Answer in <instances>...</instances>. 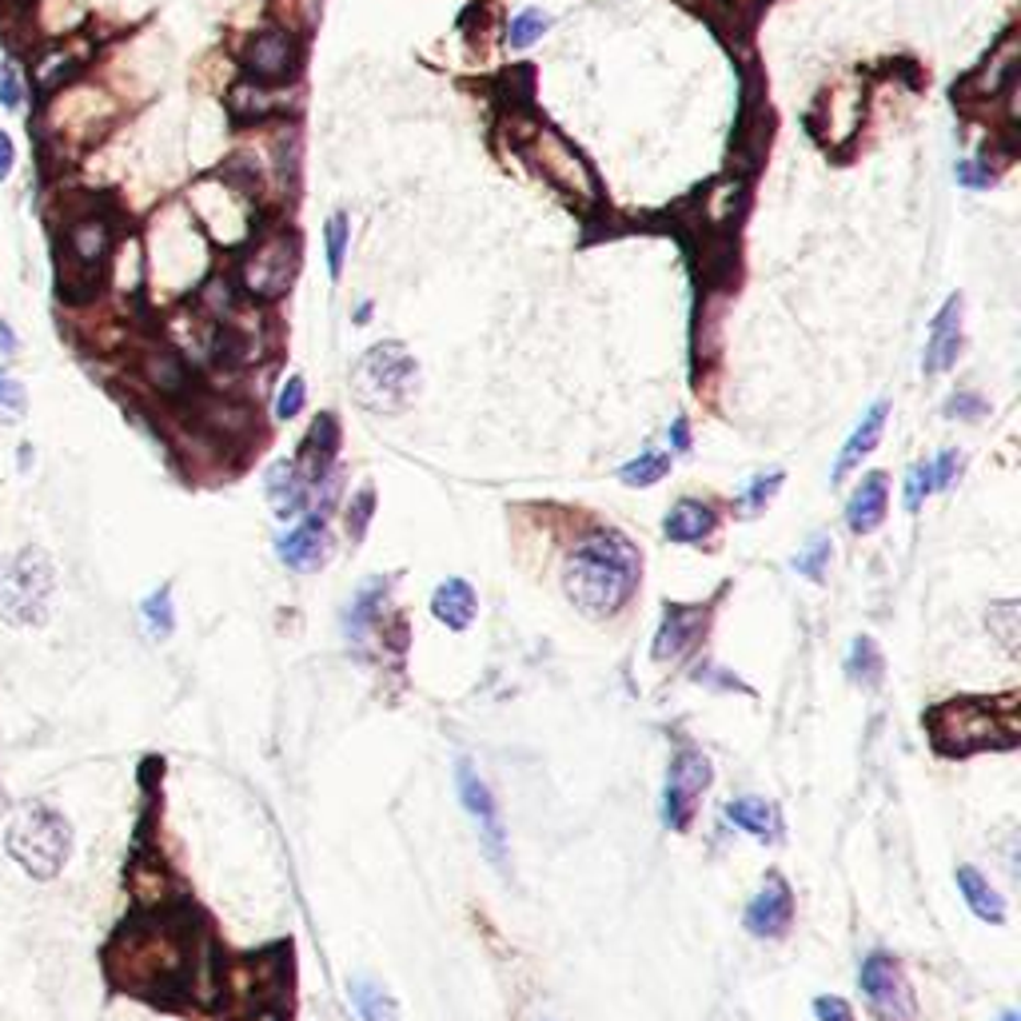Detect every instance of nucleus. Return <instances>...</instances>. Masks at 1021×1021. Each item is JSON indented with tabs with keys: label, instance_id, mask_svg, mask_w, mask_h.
<instances>
[{
	"label": "nucleus",
	"instance_id": "dca6fc26",
	"mask_svg": "<svg viewBox=\"0 0 1021 1021\" xmlns=\"http://www.w3.org/2000/svg\"><path fill=\"white\" fill-rule=\"evenodd\" d=\"M243 60H248V72L256 77V84H275V80H284L296 68V41L287 33H280V29L260 33L248 45Z\"/></svg>",
	"mask_w": 1021,
	"mask_h": 1021
},
{
	"label": "nucleus",
	"instance_id": "ddd939ff",
	"mask_svg": "<svg viewBox=\"0 0 1021 1021\" xmlns=\"http://www.w3.org/2000/svg\"><path fill=\"white\" fill-rule=\"evenodd\" d=\"M962 316H966L962 296H950L942 304V311L933 316L930 340H926V352H922V372L926 375L950 372V363L957 360V352H962Z\"/></svg>",
	"mask_w": 1021,
	"mask_h": 1021
},
{
	"label": "nucleus",
	"instance_id": "7c9ffc66",
	"mask_svg": "<svg viewBox=\"0 0 1021 1021\" xmlns=\"http://www.w3.org/2000/svg\"><path fill=\"white\" fill-rule=\"evenodd\" d=\"M826 563H830V538L818 535V538H810V547H806L798 559H794V571L806 575V579H814V582H823Z\"/></svg>",
	"mask_w": 1021,
	"mask_h": 1021
},
{
	"label": "nucleus",
	"instance_id": "6e6552de",
	"mask_svg": "<svg viewBox=\"0 0 1021 1021\" xmlns=\"http://www.w3.org/2000/svg\"><path fill=\"white\" fill-rule=\"evenodd\" d=\"M455 782H460L463 810L472 814L475 826H479V842H484L487 858L503 870L507 866V830H503V818H499V802H495L491 786L479 779V770H475L472 762H460V767H455Z\"/></svg>",
	"mask_w": 1021,
	"mask_h": 1021
},
{
	"label": "nucleus",
	"instance_id": "a18cd8bd",
	"mask_svg": "<svg viewBox=\"0 0 1021 1021\" xmlns=\"http://www.w3.org/2000/svg\"><path fill=\"white\" fill-rule=\"evenodd\" d=\"M670 443H674V451L691 447V435H687V419H674V428H670Z\"/></svg>",
	"mask_w": 1021,
	"mask_h": 1021
},
{
	"label": "nucleus",
	"instance_id": "72a5a7b5",
	"mask_svg": "<svg viewBox=\"0 0 1021 1021\" xmlns=\"http://www.w3.org/2000/svg\"><path fill=\"white\" fill-rule=\"evenodd\" d=\"M782 487V472H770V475H758L755 484L747 487V495H742V515H758L762 507L774 499V491Z\"/></svg>",
	"mask_w": 1021,
	"mask_h": 1021
},
{
	"label": "nucleus",
	"instance_id": "9d476101",
	"mask_svg": "<svg viewBox=\"0 0 1021 1021\" xmlns=\"http://www.w3.org/2000/svg\"><path fill=\"white\" fill-rule=\"evenodd\" d=\"M296 280V243L287 236H275L243 264V284L252 287L260 299H280Z\"/></svg>",
	"mask_w": 1021,
	"mask_h": 1021
},
{
	"label": "nucleus",
	"instance_id": "f257e3e1",
	"mask_svg": "<svg viewBox=\"0 0 1021 1021\" xmlns=\"http://www.w3.org/2000/svg\"><path fill=\"white\" fill-rule=\"evenodd\" d=\"M638 579H643V555L635 543L619 531H594L571 551L563 591L582 615L611 619L631 603Z\"/></svg>",
	"mask_w": 1021,
	"mask_h": 1021
},
{
	"label": "nucleus",
	"instance_id": "20e7f679",
	"mask_svg": "<svg viewBox=\"0 0 1021 1021\" xmlns=\"http://www.w3.org/2000/svg\"><path fill=\"white\" fill-rule=\"evenodd\" d=\"M56 599V567L48 551L24 547L0 559V623L45 626Z\"/></svg>",
	"mask_w": 1021,
	"mask_h": 1021
},
{
	"label": "nucleus",
	"instance_id": "f704fd0d",
	"mask_svg": "<svg viewBox=\"0 0 1021 1021\" xmlns=\"http://www.w3.org/2000/svg\"><path fill=\"white\" fill-rule=\"evenodd\" d=\"M989 626L998 631L1001 635V643H1006V650H1018V603H998V606H989Z\"/></svg>",
	"mask_w": 1021,
	"mask_h": 1021
},
{
	"label": "nucleus",
	"instance_id": "cd10ccee",
	"mask_svg": "<svg viewBox=\"0 0 1021 1021\" xmlns=\"http://www.w3.org/2000/svg\"><path fill=\"white\" fill-rule=\"evenodd\" d=\"M140 619H144V626H148V635H152V638H168V635H172V631H177L172 591H168V587H156V591L140 603Z\"/></svg>",
	"mask_w": 1021,
	"mask_h": 1021
},
{
	"label": "nucleus",
	"instance_id": "7ed1b4c3",
	"mask_svg": "<svg viewBox=\"0 0 1021 1021\" xmlns=\"http://www.w3.org/2000/svg\"><path fill=\"white\" fill-rule=\"evenodd\" d=\"M4 850L33 882H53L72 858V823L48 802H29L9 818Z\"/></svg>",
	"mask_w": 1021,
	"mask_h": 1021
},
{
	"label": "nucleus",
	"instance_id": "a878e982",
	"mask_svg": "<svg viewBox=\"0 0 1021 1021\" xmlns=\"http://www.w3.org/2000/svg\"><path fill=\"white\" fill-rule=\"evenodd\" d=\"M144 375H148V384H152L156 392H165V396H180L188 387V367L177 352H152L144 360Z\"/></svg>",
	"mask_w": 1021,
	"mask_h": 1021
},
{
	"label": "nucleus",
	"instance_id": "de8ad7c7",
	"mask_svg": "<svg viewBox=\"0 0 1021 1021\" xmlns=\"http://www.w3.org/2000/svg\"><path fill=\"white\" fill-rule=\"evenodd\" d=\"M1001 1021H1018V1013L1010 1010V1013H1006V1018H1001Z\"/></svg>",
	"mask_w": 1021,
	"mask_h": 1021
},
{
	"label": "nucleus",
	"instance_id": "ea45409f",
	"mask_svg": "<svg viewBox=\"0 0 1021 1021\" xmlns=\"http://www.w3.org/2000/svg\"><path fill=\"white\" fill-rule=\"evenodd\" d=\"M814 1018L818 1021H858L854 1006H850L846 998H838V994H823V998H814Z\"/></svg>",
	"mask_w": 1021,
	"mask_h": 1021
},
{
	"label": "nucleus",
	"instance_id": "4c0bfd02",
	"mask_svg": "<svg viewBox=\"0 0 1021 1021\" xmlns=\"http://www.w3.org/2000/svg\"><path fill=\"white\" fill-rule=\"evenodd\" d=\"M933 491V475L930 463H914L910 475H906V511H918L926 503V495Z\"/></svg>",
	"mask_w": 1021,
	"mask_h": 1021
},
{
	"label": "nucleus",
	"instance_id": "2eb2a0df",
	"mask_svg": "<svg viewBox=\"0 0 1021 1021\" xmlns=\"http://www.w3.org/2000/svg\"><path fill=\"white\" fill-rule=\"evenodd\" d=\"M280 559L292 567V571H316L328 559V527H324V515H308L304 523L280 535L275 543Z\"/></svg>",
	"mask_w": 1021,
	"mask_h": 1021
},
{
	"label": "nucleus",
	"instance_id": "5701e85b",
	"mask_svg": "<svg viewBox=\"0 0 1021 1021\" xmlns=\"http://www.w3.org/2000/svg\"><path fill=\"white\" fill-rule=\"evenodd\" d=\"M726 818H730L738 830H747L750 838H758V842H774V838H779V814H774V806H770L767 798L726 802Z\"/></svg>",
	"mask_w": 1021,
	"mask_h": 1021
},
{
	"label": "nucleus",
	"instance_id": "c03bdc74",
	"mask_svg": "<svg viewBox=\"0 0 1021 1021\" xmlns=\"http://www.w3.org/2000/svg\"><path fill=\"white\" fill-rule=\"evenodd\" d=\"M957 180H962V184H969V188H989V180H994V177H986V168H977V165H969V160H962V165H957Z\"/></svg>",
	"mask_w": 1021,
	"mask_h": 1021
},
{
	"label": "nucleus",
	"instance_id": "9b49d317",
	"mask_svg": "<svg viewBox=\"0 0 1021 1021\" xmlns=\"http://www.w3.org/2000/svg\"><path fill=\"white\" fill-rule=\"evenodd\" d=\"M535 156H538V168L547 172L555 184H563L571 196H579V200H599V184H594V172L587 165H582V156L575 152L571 144L567 140H559L555 133H543L538 136V148H535Z\"/></svg>",
	"mask_w": 1021,
	"mask_h": 1021
},
{
	"label": "nucleus",
	"instance_id": "412c9836",
	"mask_svg": "<svg viewBox=\"0 0 1021 1021\" xmlns=\"http://www.w3.org/2000/svg\"><path fill=\"white\" fill-rule=\"evenodd\" d=\"M957 889H962V898H966L969 914H974L977 922L986 926H1006V918H1010V910H1006V898H1001L998 889L989 886L986 874H977L974 866H957Z\"/></svg>",
	"mask_w": 1021,
	"mask_h": 1021
},
{
	"label": "nucleus",
	"instance_id": "58836bf2",
	"mask_svg": "<svg viewBox=\"0 0 1021 1021\" xmlns=\"http://www.w3.org/2000/svg\"><path fill=\"white\" fill-rule=\"evenodd\" d=\"M304 375H292L284 387H280V399H275V419H296L299 416V407H304Z\"/></svg>",
	"mask_w": 1021,
	"mask_h": 1021
},
{
	"label": "nucleus",
	"instance_id": "423d86ee",
	"mask_svg": "<svg viewBox=\"0 0 1021 1021\" xmlns=\"http://www.w3.org/2000/svg\"><path fill=\"white\" fill-rule=\"evenodd\" d=\"M858 982H862V994H866L870 1010L878 1021H918V998H914L910 977H906V969L894 954L874 950V954L862 957Z\"/></svg>",
	"mask_w": 1021,
	"mask_h": 1021
},
{
	"label": "nucleus",
	"instance_id": "49530a36",
	"mask_svg": "<svg viewBox=\"0 0 1021 1021\" xmlns=\"http://www.w3.org/2000/svg\"><path fill=\"white\" fill-rule=\"evenodd\" d=\"M0 352H4V355L16 352V336H12V328L4 324V319H0Z\"/></svg>",
	"mask_w": 1021,
	"mask_h": 1021
},
{
	"label": "nucleus",
	"instance_id": "6ab92c4d",
	"mask_svg": "<svg viewBox=\"0 0 1021 1021\" xmlns=\"http://www.w3.org/2000/svg\"><path fill=\"white\" fill-rule=\"evenodd\" d=\"M886 411H889V407H886V399H878V404H874V407H870V411H866V416H862V423H858V428H854V435L846 440L842 455H838V467H835V475H830L835 484H842L846 475H850V472H858V467H862V460H866L870 451L878 447L882 428H886Z\"/></svg>",
	"mask_w": 1021,
	"mask_h": 1021
},
{
	"label": "nucleus",
	"instance_id": "79ce46f5",
	"mask_svg": "<svg viewBox=\"0 0 1021 1021\" xmlns=\"http://www.w3.org/2000/svg\"><path fill=\"white\" fill-rule=\"evenodd\" d=\"M957 472H962V451H942V455L930 463L933 487H950Z\"/></svg>",
	"mask_w": 1021,
	"mask_h": 1021
},
{
	"label": "nucleus",
	"instance_id": "4be33fe9",
	"mask_svg": "<svg viewBox=\"0 0 1021 1021\" xmlns=\"http://www.w3.org/2000/svg\"><path fill=\"white\" fill-rule=\"evenodd\" d=\"M662 531L670 543H703L714 531V511L699 499H679L662 519Z\"/></svg>",
	"mask_w": 1021,
	"mask_h": 1021
},
{
	"label": "nucleus",
	"instance_id": "f3484780",
	"mask_svg": "<svg viewBox=\"0 0 1021 1021\" xmlns=\"http://www.w3.org/2000/svg\"><path fill=\"white\" fill-rule=\"evenodd\" d=\"M886 507H889V479L882 472H870L866 479L854 487L850 503H846V523H850L854 535H870V531L882 527Z\"/></svg>",
	"mask_w": 1021,
	"mask_h": 1021
},
{
	"label": "nucleus",
	"instance_id": "c85d7f7f",
	"mask_svg": "<svg viewBox=\"0 0 1021 1021\" xmlns=\"http://www.w3.org/2000/svg\"><path fill=\"white\" fill-rule=\"evenodd\" d=\"M667 472H670V455H667V451H643L638 460L623 463L619 479H623L626 487H650V484H659Z\"/></svg>",
	"mask_w": 1021,
	"mask_h": 1021
},
{
	"label": "nucleus",
	"instance_id": "f8f14e48",
	"mask_svg": "<svg viewBox=\"0 0 1021 1021\" xmlns=\"http://www.w3.org/2000/svg\"><path fill=\"white\" fill-rule=\"evenodd\" d=\"M112 252V224L109 216H97V212H89V216H80V220L68 224L65 231V243H60V260H72L77 264V272L92 275L104 260H109Z\"/></svg>",
	"mask_w": 1021,
	"mask_h": 1021
},
{
	"label": "nucleus",
	"instance_id": "e433bc0d",
	"mask_svg": "<svg viewBox=\"0 0 1021 1021\" xmlns=\"http://www.w3.org/2000/svg\"><path fill=\"white\" fill-rule=\"evenodd\" d=\"M372 511H375V491L372 487H360L352 495V503H348V531H352V538H363V531L372 523Z\"/></svg>",
	"mask_w": 1021,
	"mask_h": 1021
},
{
	"label": "nucleus",
	"instance_id": "aec40b11",
	"mask_svg": "<svg viewBox=\"0 0 1021 1021\" xmlns=\"http://www.w3.org/2000/svg\"><path fill=\"white\" fill-rule=\"evenodd\" d=\"M475 611H479V599L467 579H443L431 594V615L451 631H467L475 623Z\"/></svg>",
	"mask_w": 1021,
	"mask_h": 1021
},
{
	"label": "nucleus",
	"instance_id": "393cba45",
	"mask_svg": "<svg viewBox=\"0 0 1021 1021\" xmlns=\"http://www.w3.org/2000/svg\"><path fill=\"white\" fill-rule=\"evenodd\" d=\"M846 670H850V682H858V687H866V691H874V687L882 682V670H886L878 643H874L870 635L854 638V647H850V659H846Z\"/></svg>",
	"mask_w": 1021,
	"mask_h": 1021
},
{
	"label": "nucleus",
	"instance_id": "a19ab883",
	"mask_svg": "<svg viewBox=\"0 0 1021 1021\" xmlns=\"http://www.w3.org/2000/svg\"><path fill=\"white\" fill-rule=\"evenodd\" d=\"M945 416L950 419H982L986 416V399L974 396V392H962V396H954L950 404H945Z\"/></svg>",
	"mask_w": 1021,
	"mask_h": 1021
},
{
	"label": "nucleus",
	"instance_id": "c9c22d12",
	"mask_svg": "<svg viewBox=\"0 0 1021 1021\" xmlns=\"http://www.w3.org/2000/svg\"><path fill=\"white\" fill-rule=\"evenodd\" d=\"M0 104H4V109H12V112L24 104V68L12 65V60H4V65H0Z\"/></svg>",
	"mask_w": 1021,
	"mask_h": 1021
},
{
	"label": "nucleus",
	"instance_id": "2f4dec72",
	"mask_svg": "<svg viewBox=\"0 0 1021 1021\" xmlns=\"http://www.w3.org/2000/svg\"><path fill=\"white\" fill-rule=\"evenodd\" d=\"M324 240H328V272L340 275L343 272V252H348V216L336 212L324 228Z\"/></svg>",
	"mask_w": 1021,
	"mask_h": 1021
},
{
	"label": "nucleus",
	"instance_id": "4468645a",
	"mask_svg": "<svg viewBox=\"0 0 1021 1021\" xmlns=\"http://www.w3.org/2000/svg\"><path fill=\"white\" fill-rule=\"evenodd\" d=\"M706 635V611L703 606H667V615H662V626L659 635H655V647H650V655H655V662H674L682 659L687 650L699 643V638Z\"/></svg>",
	"mask_w": 1021,
	"mask_h": 1021
},
{
	"label": "nucleus",
	"instance_id": "473e14b6",
	"mask_svg": "<svg viewBox=\"0 0 1021 1021\" xmlns=\"http://www.w3.org/2000/svg\"><path fill=\"white\" fill-rule=\"evenodd\" d=\"M24 411H29V392H24V384H16L9 375H0V423H16Z\"/></svg>",
	"mask_w": 1021,
	"mask_h": 1021
},
{
	"label": "nucleus",
	"instance_id": "0eeeda50",
	"mask_svg": "<svg viewBox=\"0 0 1021 1021\" xmlns=\"http://www.w3.org/2000/svg\"><path fill=\"white\" fill-rule=\"evenodd\" d=\"M711 762H706L703 750L682 747L679 755L670 758L667 770V786H662V818H667L670 830L687 835L694 823V810H699V798L711 786Z\"/></svg>",
	"mask_w": 1021,
	"mask_h": 1021
},
{
	"label": "nucleus",
	"instance_id": "1a4fd4ad",
	"mask_svg": "<svg viewBox=\"0 0 1021 1021\" xmlns=\"http://www.w3.org/2000/svg\"><path fill=\"white\" fill-rule=\"evenodd\" d=\"M742 926H747V933H755V938H767V942H779V938H786L794 926V889L791 882L782 878L779 870H770L767 878H762V886H758V894L750 898L747 914H742Z\"/></svg>",
	"mask_w": 1021,
	"mask_h": 1021
},
{
	"label": "nucleus",
	"instance_id": "c756f323",
	"mask_svg": "<svg viewBox=\"0 0 1021 1021\" xmlns=\"http://www.w3.org/2000/svg\"><path fill=\"white\" fill-rule=\"evenodd\" d=\"M551 29V16L538 9H523L519 16H511V48H527L531 41H538V36Z\"/></svg>",
	"mask_w": 1021,
	"mask_h": 1021
},
{
	"label": "nucleus",
	"instance_id": "f03ea898",
	"mask_svg": "<svg viewBox=\"0 0 1021 1021\" xmlns=\"http://www.w3.org/2000/svg\"><path fill=\"white\" fill-rule=\"evenodd\" d=\"M922 723L942 758L1018 747V699H950L922 714Z\"/></svg>",
	"mask_w": 1021,
	"mask_h": 1021
},
{
	"label": "nucleus",
	"instance_id": "a211bd4d",
	"mask_svg": "<svg viewBox=\"0 0 1021 1021\" xmlns=\"http://www.w3.org/2000/svg\"><path fill=\"white\" fill-rule=\"evenodd\" d=\"M268 503H272L275 519H296L311 499V484L304 479V472L296 467V460H280L268 472Z\"/></svg>",
	"mask_w": 1021,
	"mask_h": 1021
},
{
	"label": "nucleus",
	"instance_id": "37998d69",
	"mask_svg": "<svg viewBox=\"0 0 1021 1021\" xmlns=\"http://www.w3.org/2000/svg\"><path fill=\"white\" fill-rule=\"evenodd\" d=\"M12 165H16V144H12V136L0 128V184L9 180Z\"/></svg>",
	"mask_w": 1021,
	"mask_h": 1021
},
{
	"label": "nucleus",
	"instance_id": "39448f33",
	"mask_svg": "<svg viewBox=\"0 0 1021 1021\" xmlns=\"http://www.w3.org/2000/svg\"><path fill=\"white\" fill-rule=\"evenodd\" d=\"M355 404L375 416H396L419 392V363L404 343H375L352 372Z\"/></svg>",
	"mask_w": 1021,
	"mask_h": 1021
},
{
	"label": "nucleus",
	"instance_id": "b1692460",
	"mask_svg": "<svg viewBox=\"0 0 1021 1021\" xmlns=\"http://www.w3.org/2000/svg\"><path fill=\"white\" fill-rule=\"evenodd\" d=\"M348 989H352V1001H355V1010H360L363 1021H404L399 1001L392 998L384 986H375L372 977H355Z\"/></svg>",
	"mask_w": 1021,
	"mask_h": 1021
},
{
	"label": "nucleus",
	"instance_id": "bb28decb",
	"mask_svg": "<svg viewBox=\"0 0 1021 1021\" xmlns=\"http://www.w3.org/2000/svg\"><path fill=\"white\" fill-rule=\"evenodd\" d=\"M384 594H387V582L384 579H372L360 594H355L352 611H348V635L363 638V631H367V626L379 619V603H384Z\"/></svg>",
	"mask_w": 1021,
	"mask_h": 1021
}]
</instances>
